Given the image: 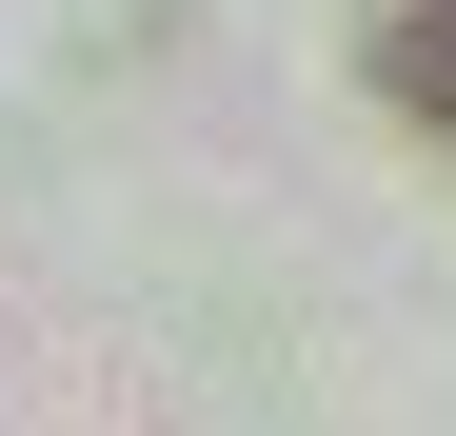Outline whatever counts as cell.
<instances>
[{
    "instance_id": "cell-1",
    "label": "cell",
    "mask_w": 456,
    "mask_h": 436,
    "mask_svg": "<svg viewBox=\"0 0 456 436\" xmlns=\"http://www.w3.org/2000/svg\"><path fill=\"white\" fill-rule=\"evenodd\" d=\"M357 80L397 100V139L456 159V0H357Z\"/></svg>"
}]
</instances>
